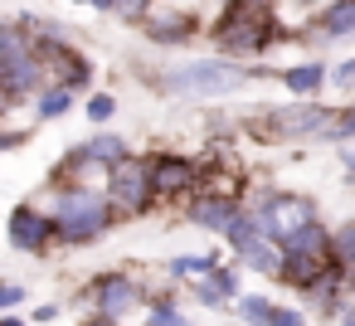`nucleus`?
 Returning a JSON list of instances; mask_svg holds the SVG:
<instances>
[{
	"label": "nucleus",
	"mask_w": 355,
	"mask_h": 326,
	"mask_svg": "<svg viewBox=\"0 0 355 326\" xmlns=\"http://www.w3.org/2000/svg\"><path fill=\"white\" fill-rule=\"evenodd\" d=\"M239 316H243L248 326H268V321H272V302H268V297H243V302H239Z\"/></svg>",
	"instance_id": "obj_17"
},
{
	"label": "nucleus",
	"mask_w": 355,
	"mask_h": 326,
	"mask_svg": "<svg viewBox=\"0 0 355 326\" xmlns=\"http://www.w3.org/2000/svg\"><path fill=\"white\" fill-rule=\"evenodd\" d=\"M54 239H59L54 214H40V209H30V205H20V209L10 214V243H15V248H25V253H44Z\"/></svg>",
	"instance_id": "obj_7"
},
{
	"label": "nucleus",
	"mask_w": 355,
	"mask_h": 326,
	"mask_svg": "<svg viewBox=\"0 0 355 326\" xmlns=\"http://www.w3.org/2000/svg\"><path fill=\"white\" fill-rule=\"evenodd\" d=\"M331 258H336V268L345 273V292L355 287V219H345L336 234H331Z\"/></svg>",
	"instance_id": "obj_13"
},
{
	"label": "nucleus",
	"mask_w": 355,
	"mask_h": 326,
	"mask_svg": "<svg viewBox=\"0 0 355 326\" xmlns=\"http://www.w3.org/2000/svg\"><path fill=\"white\" fill-rule=\"evenodd\" d=\"M239 214H243V209H239L234 195H205V200L190 205V219H195L200 229H209V234H229V224H234Z\"/></svg>",
	"instance_id": "obj_9"
},
{
	"label": "nucleus",
	"mask_w": 355,
	"mask_h": 326,
	"mask_svg": "<svg viewBox=\"0 0 355 326\" xmlns=\"http://www.w3.org/2000/svg\"><path fill=\"white\" fill-rule=\"evenodd\" d=\"M214 35H219V44L229 54H258L272 40V15H268V6H258V0H229V10H224Z\"/></svg>",
	"instance_id": "obj_2"
},
{
	"label": "nucleus",
	"mask_w": 355,
	"mask_h": 326,
	"mask_svg": "<svg viewBox=\"0 0 355 326\" xmlns=\"http://www.w3.org/2000/svg\"><path fill=\"white\" fill-rule=\"evenodd\" d=\"M107 200H112V209H122V214H141L156 195H151V166L146 161H117L112 171H107Z\"/></svg>",
	"instance_id": "obj_5"
},
{
	"label": "nucleus",
	"mask_w": 355,
	"mask_h": 326,
	"mask_svg": "<svg viewBox=\"0 0 355 326\" xmlns=\"http://www.w3.org/2000/svg\"><path fill=\"white\" fill-rule=\"evenodd\" d=\"M146 6H151V0H117V10H122L127 20H141V15H146Z\"/></svg>",
	"instance_id": "obj_23"
},
{
	"label": "nucleus",
	"mask_w": 355,
	"mask_h": 326,
	"mask_svg": "<svg viewBox=\"0 0 355 326\" xmlns=\"http://www.w3.org/2000/svg\"><path fill=\"white\" fill-rule=\"evenodd\" d=\"M331 78H336L340 88H355V59H345V64H340V69H336Z\"/></svg>",
	"instance_id": "obj_24"
},
{
	"label": "nucleus",
	"mask_w": 355,
	"mask_h": 326,
	"mask_svg": "<svg viewBox=\"0 0 355 326\" xmlns=\"http://www.w3.org/2000/svg\"><path fill=\"white\" fill-rule=\"evenodd\" d=\"M112 112H117V98H93V103H88V117H93V122H107Z\"/></svg>",
	"instance_id": "obj_20"
},
{
	"label": "nucleus",
	"mask_w": 355,
	"mask_h": 326,
	"mask_svg": "<svg viewBox=\"0 0 355 326\" xmlns=\"http://www.w3.org/2000/svg\"><path fill=\"white\" fill-rule=\"evenodd\" d=\"M78 151H83V161H88V166H107V171H112L117 161H127L122 137H93V141H88V146H78Z\"/></svg>",
	"instance_id": "obj_15"
},
{
	"label": "nucleus",
	"mask_w": 355,
	"mask_h": 326,
	"mask_svg": "<svg viewBox=\"0 0 355 326\" xmlns=\"http://www.w3.org/2000/svg\"><path fill=\"white\" fill-rule=\"evenodd\" d=\"M336 117H340L336 108H321L311 98H297L287 108H272L263 117V127H268V141H302V137H326L336 127Z\"/></svg>",
	"instance_id": "obj_3"
},
{
	"label": "nucleus",
	"mask_w": 355,
	"mask_h": 326,
	"mask_svg": "<svg viewBox=\"0 0 355 326\" xmlns=\"http://www.w3.org/2000/svg\"><path fill=\"white\" fill-rule=\"evenodd\" d=\"M73 108V88H49L44 98H40V117H59V112H69Z\"/></svg>",
	"instance_id": "obj_18"
},
{
	"label": "nucleus",
	"mask_w": 355,
	"mask_h": 326,
	"mask_svg": "<svg viewBox=\"0 0 355 326\" xmlns=\"http://www.w3.org/2000/svg\"><path fill=\"white\" fill-rule=\"evenodd\" d=\"M195 297H200V302H205V307H219V302H224V297H219V292H214V287H209V277H205V282H200V287H195Z\"/></svg>",
	"instance_id": "obj_25"
},
{
	"label": "nucleus",
	"mask_w": 355,
	"mask_h": 326,
	"mask_svg": "<svg viewBox=\"0 0 355 326\" xmlns=\"http://www.w3.org/2000/svg\"><path fill=\"white\" fill-rule=\"evenodd\" d=\"M93 302H98V311H103V316H112V321H117V316H122V311H132L141 297H137V287H132L127 277L107 273V277H98V282H93Z\"/></svg>",
	"instance_id": "obj_10"
},
{
	"label": "nucleus",
	"mask_w": 355,
	"mask_h": 326,
	"mask_svg": "<svg viewBox=\"0 0 355 326\" xmlns=\"http://www.w3.org/2000/svg\"><path fill=\"white\" fill-rule=\"evenodd\" d=\"M209 287H214V292L229 302V297L239 292V273H234V268H214V273H209Z\"/></svg>",
	"instance_id": "obj_19"
},
{
	"label": "nucleus",
	"mask_w": 355,
	"mask_h": 326,
	"mask_svg": "<svg viewBox=\"0 0 355 326\" xmlns=\"http://www.w3.org/2000/svg\"><path fill=\"white\" fill-rule=\"evenodd\" d=\"M214 268H219V253H200V258H171V273H175V277H185V273H205V277H209Z\"/></svg>",
	"instance_id": "obj_16"
},
{
	"label": "nucleus",
	"mask_w": 355,
	"mask_h": 326,
	"mask_svg": "<svg viewBox=\"0 0 355 326\" xmlns=\"http://www.w3.org/2000/svg\"><path fill=\"white\" fill-rule=\"evenodd\" d=\"M15 302H25V287L20 282H0V311L15 307Z\"/></svg>",
	"instance_id": "obj_21"
},
{
	"label": "nucleus",
	"mask_w": 355,
	"mask_h": 326,
	"mask_svg": "<svg viewBox=\"0 0 355 326\" xmlns=\"http://www.w3.org/2000/svg\"><path fill=\"white\" fill-rule=\"evenodd\" d=\"M321 83H326V64H321V59L297 64V69H282V88H287L292 98H311V93H321Z\"/></svg>",
	"instance_id": "obj_12"
},
{
	"label": "nucleus",
	"mask_w": 355,
	"mask_h": 326,
	"mask_svg": "<svg viewBox=\"0 0 355 326\" xmlns=\"http://www.w3.org/2000/svg\"><path fill=\"white\" fill-rule=\"evenodd\" d=\"M340 326H355V307H345V311H340Z\"/></svg>",
	"instance_id": "obj_27"
},
{
	"label": "nucleus",
	"mask_w": 355,
	"mask_h": 326,
	"mask_svg": "<svg viewBox=\"0 0 355 326\" xmlns=\"http://www.w3.org/2000/svg\"><path fill=\"white\" fill-rule=\"evenodd\" d=\"M10 40H15V30H6V25H0V59L10 54Z\"/></svg>",
	"instance_id": "obj_26"
},
{
	"label": "nucleus",
	"mask_w": 355,
	"mask_h": 326,
	"mask_svg": "<svg viewBox=\"0 0 355 326\" xmlns=\"http://www.w3.org/2000/svg\"><path fill=\"white\" fill-rule=\"evenodd\" d=\"M321 35H326V40L355 35V0H331V6L321 10Z\"/></svg>",
	"instance_id": "obj_14"
},
{
	"label": "nucleus",
	"mask_w": 355,
	"mask_h": 326,
	"mask_svg": "<svg viewBox=\"0 0 355 326\" xmlns=\"http://www.w3.org/2000/svg\"><path fill=\"white\" fill-rule=\"evenodd\" d=\"M248 83V69H234L224 59H205V64H190V69H175L166 78L171 93H195V98H224L234 88Z\"/></svg>",
	"instance_id": "obj_4"
},
{
	"label": "nucleus",
	"mask_w": 355,
	"mask_h": 326,
	"mask_svg": "<svg viewBox=\"0 0 355 326\" xmlns=\"http://www.w3.org/2000/svg\"><path fill=\"white\" fill-rule=\"evenodd\" d=\"M277 248H282V253H306V258H331V234L321 229V219H311V224H302L297 234H287Z\"/></svg>",
	"instance_id": "obj_11"
},
{
	"label": "nucleus",
	"mask_w": 355,
	"mask_h": 326,
	"mask_svg": "<svg viewBox=\"0 0 355 326\" xmlns=\"http://www.w3.org/2000/svg\"><path fill=\"white\" fill-rule=\"evenodd\" d=\"M253 214H258L263 239L282 243L287 234H297L302 224H311V219H316V205H311V200H302V195H268Z\"/></svg>",
	"instance_id": "obj_6"
},
{
	"label": "nucleus",
	"mask_w": 355,
	"mask_h": 326,
	"mask_svg": "<svg viewBox=\"0 0 355 326\" xmlns=\"http://www.w3.org/2000/svg\"><path fill=\"white\" fill-rule=\"evenodd\" d=\"M107 224H112V200H107V195L83 190V185H73V190H64V195H59L54 229H59V239H64V243H93Z\"/></svg>",
	"instance_id": "obj_1"
},
{
	"label": "nucleus",
	"mask_w": 355,
	"mask_h": 326,
	"mask_svg": "<svg viewBox=\"0 0 355 326\" xmlns=\"http://www.w3.org/2000/svg\"><path fill=\"white\" fill-rule=\"evenodd\" d=\"M195 180H200V166L185 161V156H156V161H151V195H156V200L185 195Z\"/></svg>",
	"instance_id": "obj_8"
},
{
	"label": "nucleus",
	"mask_w": 355,
	"mask_h": 326,
	"mask_svg": "<svg viewBox=\"0 0 355 326\" xmlns=\"http://www.w3.org/2000/svg\"><path fill=\"white\" fill-rule=\"evenodd\" d=\"M340 161H345V171H350V175H355V151H345V156H340Z\"/></svg>",
	"instance_id": "obj_28"
},
{
	"label": "nucleus",
	"mask_w": 355,
	"mask_h": 326,
	"mask_svg": "<svg viewBox=\"0 0 355 326\" xmlns=\"http://www.w3.org/2000/svg\"><path fill=\"white\" fill-rule=\"evenodd\" d=\"M268 326H302V311H292V307H272V321Z\"/></svg>",
	"instance_id": "obj_22"
},
{
	"label": "nucleus",
	"mask_w": 355,
	"mask_h": 326,
	"mask_svg": "<svg viewBox=\"0 0 355 326\" xmlns=\"http://www.w3.org/2000/svg\"><path fill=\"white\" fill-rule=\"evenodd\" d=\"M0 326H25V321L20 316H0Z\"/></svg>",
	"instance_id": "obj_29"
},
{
	"label": "nucleus",
	"mask_w": 355,
	"mask_h": 326,
	"mask_svg": "<svg viewBox=\"0 0 355 326\" xmlns=\"http://www.w3.org/2000/svg\"><path fill=\"white\" fill-rule=\"evenodd\" d=\"M93 326H117V321H112V316H98V321H93Z\"/></svg>",
	"instance_id": "obj_30"
}]
</instances>
